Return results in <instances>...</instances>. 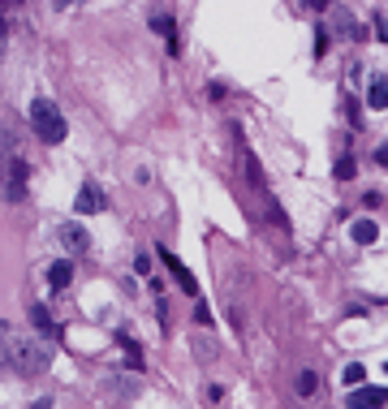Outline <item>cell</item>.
<instances>
[{"label": "cell", "instance_id": "1", "mask_svg": "<svg viewBox=\"0 0 388 409\" xmlns=\"http://www.w3.org/2000/svg\"><path fill=\"white\" fill-rule=\"evenodd\" d=\"M0 366H9L22 379L39 375L48 366L43 336H35V332H26V327H0Z\"/></svg>", "mask_w": 388, "mask_h": 409}, {"label": "cell", "instance_id": "2", "mask_svg": "<svg viewBox=\"0 0 388 409\" xmlns=\"http://www.w3.org/2000/svg\"><path fill=\"white\" fill-rule=\"evenodd\" d=\"M31 130H35L39 142H48V147H61V142H65L69 125H65V117H61V108H57V99H48V95L31 99Z\"/></svg>", "mask_w": 388, "mask_h": 409}, {"label": "cell", "instance_id": "3", "mask_svg": "<svg viewBox=\"0 0 388 409\" xmlns=\"http://www.w3.org/2000/svg\"><path fill=\"white\" fill-rule=\"evenodd\" d=\"M0 181H5V190H9V198H13V202L26 194V160L17 156V151L0 156Z\"/></svg>", "mask_w": 388, "mask_h": 409}, {"label": "cell", "instance_id": "4", "mask_svg": "<svg viewBox=\"0 0 388 409\" xmlns=\"http://www.w3.org/2000/svg\"><path fill=\"white\" fill-rule=\"evenodd\" d=\"M384 401H388L384 388H375V383H362V388H350L345 409H384Z\"/></svg>", "mask_w": 388, "mask_h": 409}, {"label": "cell", "instance_id": "5", "mask_svg": "<svg viewBox=\"0 0 388 409\" xmlns=\"http://www.w3.org/2000/svg\"><path fill=\"white\" fill-rule=\"evenodd\" d=\"M155 254H160V259H164V267L173 272V280H177V285H181V289H186L190 297H199V285H194V276L186 272V263H181V259H177V254H173V250H164V246H160V250H155Z\"/></svg>", "mask_w": 388, "mask_h": 409}, {"label": "cell", "instance_id": "6", "mask_svg": "<svg viewBox=\"0 0 388 409\" xmlns=\"http://www.w3.org/2000/svg\"><path fill=\"white\" fill-rule=\"evenodd\" d=\"M78 216H95V211H103V190H99V181H82L78 186Z\"/></svg>", "mask_w": 388, "mask_h": 409}, {"label": "cell", "instance_id": "7", "mask_svg": "<svg viewBox=\"0 0 388 409\" xmlns=\"http://www.w3.org/2000/svg\"><path fill=\"white\" fill-rule=\"evenodd\" d=\"M57 237H61L65 254H87V246H91V233H87L82 224H61V228H57Z\"/></svg>", "mask_w": 388, "mask_h": 409}, {"label": "cell", "instance_id": "8", "mask_svg": "<svg viewBox=\"0 0 388 409\" xmlns=\"http://www.w3.org/2000/svg\"><path fill=\"white\" fill-rule=\"evenodd\" d=\"M69 280H73V263H69V259L48 263V285H52V289H69Z\"/></svg>", "mask_w": 388, "mask_h": 409}, {"label": "cell", "instance_id": "9", "mask_svg": "<svg viewBox=\"0 0 388 409\" xmlns=\"http://www.w3.org/2000/svg\"><path fill=\"white\" fill-rule=\"evenodd\" d=\"M350 237H354L358 246H375L380 224H375V220H354V224H350Z\"/></svg>", "mask_w": 388, "mask_h": 409}, {"label": "cell", "instance_id": "10", "mask_svg": "<svg viewBox=\"0 0 388 409\" xmlns=\"http://www.w3.org/2000/svg\"><path fill=\"white\" fill-rule=\"evenodd\" d=\"M367 104H371V108H388V78H384V73H371Z\"/></svg>", "mask_w": 388, "mask_h": 409}, {"label": "cell", "instance_id": "11", "mask_svg": "<svg viewBox=\"0 0 388 409\" xmlns=\"http://www.w3.org/2000/svg\"><path fill=\"white\" fill-rule=\"evenodd\" d=\"M151 27L168 39V52H177V27H173V17H168V13H155V17H151Z\"/></svg>", "mask_w": 388, "mask_h": 409}, {"label": "cell", "instance_id": "12", "mask_svg": "<svg viewBox=\"0 0 388 409\" xmlns=\"http://www.w3.org/2000/svg\"><path fill=\"white\" fill-rule=\"evenodd\" d=\"M294 392H298V396H315V392H319V375H315V371H302V375L294 379Z\"/></svg>", "mask_w": 388, "mask_h": 409}, {"label": "cell", "instance_id": "13", "mask_svg": "<svg viewBox=\"0 0 388 409\" xmlns=\"http://www.w3.org/2000/svg\"><path fill=\"white\" fill-rule=\"evenodd\" d=\"M332 22H336V31H341V35H350V39L358 35V27H354V17H350V9H341V5H336V9H332Z\"/></svg>", "mask_w": 388, "mask_h": 409}, {"label": "cell", "instance_id": "14", "mask_svg": "<svg viewBox=\"0 0 388 409\" xmlns=\"http://www.w3.org/2000/svg\"><path fill=\"white\" fill-rule=\"evenodd\" d=\"M31 319H35V327L43 332V336H57V323H52V315L43 311V306H31Z\"/></svg>", "mask_w": 388, "mask_h": 409}, {"label": "cell", "instance_id": "15", "mask_svg": "<svg viewBox=\"0 0 388 409\" xmlns=\"http://www.w3.org/2000/svg\"><path fill=\"white\" fill-rule=\"evenodd\" d=\"M341 379H345V388H362V383H367V371H362V366L354 362V366H345V371H341Z\"/></svg>", "mask_w": 388, "mask_h": 409}, {"label": "cell", "instance_id": "16", "mask_svg": "<svg viewBox=\"0 0 388 409\" xmlns=\"http://www.w3.org/2000/svg\"><path fill=\"white\" fill-rule=\"evenodd\" d=\"M354 172H358V164H354V160L345 156L341 164H336V181H350V177H354Z\"/></svg>", "mask_w": 388, "mask_h": 409}, {"label": "cell", "instance_id": "17", "mask_svg": "<svg viewBox=\"0 0 388 409\" xmlns=\"http://www.w3.org/2000/svg\"><path fill=\"white\" fill-rule=\"evenodd\" d=\"M328 52V35H324V27H319V35H315V57H324Z\"/></svg>", "mask_w": 388, "mask_h": 409}, {"label": "cell", "instance_id": "18", "mask_svg": "<svg viewBox=\"0 0 388 409\" xmlns=\"http://www.w3.org/2000/svg\"><path fill=\"white\" fill-rule=\"evenodd\" d=\"M134 272H138V276H147V272H151V259H147V254H138V259H134Z\"/></svg>", "mask_w": 388, "mask_h": 409}, {"label": "cell", "instance_id": "19", "mask_svg": "<svg viewBox=\"0 0 388 409\" xmlns=\"http://www.w3.org/2000/svg\"><path fill=\"white\" fill-rule=\"evenodd\" d=\"M194 323H203V327H207V323H212V311H207V306H199V311H194Z\"/></svg>", "mask_w": 388, "mask_h": 409}, {"label": "cell", "instance_id": "20", "mask_svg": "<svg viewBox=\"0 0 388 409\" xmlns=\"http://www.w3.org/2000/svg\"><path fill=\"white\" fill-rule=\"evenodd\" d=\"M306 5H310V9H324V5H328V0H306Z\"/></svg>", "mask_w": 388, "mask_h": 409}, {"label": "cell", "instance_id": "21", "mask_svg": "<svg viewBox=\"0 0 388 409\" xmlns=\"http://www.w3.org/2000/svg\"><path fill=\"white\" fill-rule=\"evenodd\" d=\"M52 5H57V9H69V0H52Z\"/></svg>", "mask_w": 388, "mask_h": 409}, {"label": "cell", "instance_id": "22", "mask_svg": "<svg viewBox=\"0 0 388 409\" xmlns=\"http://www.w3.org/2000/svg\"><path fill=\"white\" fill-rule=\"evenodd\" d=\"M0 35H5V17H0Z\"/></svg>", "mask_w": 388, "mask_h": 409}]
</instances>
